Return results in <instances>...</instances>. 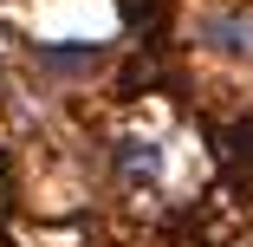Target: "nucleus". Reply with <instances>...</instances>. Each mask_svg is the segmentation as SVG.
<instances>
[{
  "label": "nucleus",
  "mask_w": 253,
  "mask_h": 247,
  "mask_svg": "<svg viewBox=\"0 0 253 247\" xmlns=\"http://www.w3.org/2000/svg\"><path fill=\"white\" fill-rule=\"evenodd\" d=\"M111 169H117V182H130V189H156V182H163V143H156V137H124L117 150H111Z\"/></svg>",
  "instance_id": "nucleus-1"
},
{
  "label": "nucleus",
  "mask_w": 253,
  "mask_h": 247,
  "mask_svg": "<svg viewBox=\"0 0 253 247\" xmlns=\"http://www.w3.org/2000/svg\"><path fill=\"white\" fill-rule=\"evenodd\" d=\"M201 39L214 52H234V59H253V13H214L201 26Z\"/></svg>",
  "instance_id": "nucleus-2"
}]
</instances>
